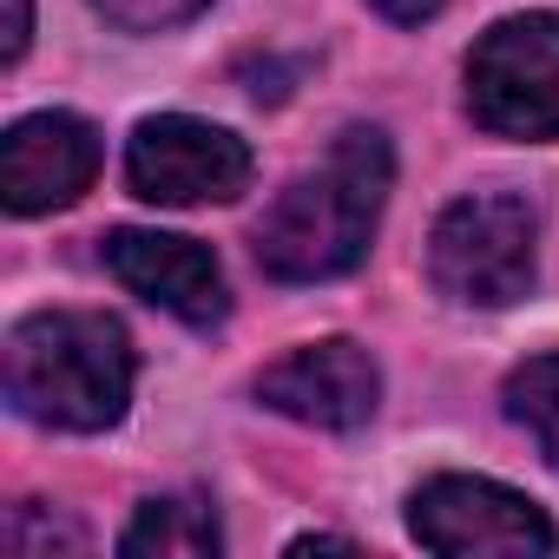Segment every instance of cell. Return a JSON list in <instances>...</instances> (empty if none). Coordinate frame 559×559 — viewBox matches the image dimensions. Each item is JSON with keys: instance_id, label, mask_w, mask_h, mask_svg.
<instances>
[{"instance_id": "cell-12", "label": "cell", "mask_w": 559, "mask_h": 559, "mask_svg": "<svg viewBox=\"0 0 559 559\" xmlns=\"http://www.w3.org/2000/svg\"><path fill=\"white\" fill-rule=\"evenodd\" d=\"M93 8L126 34H158V27H178V21L204 14L211 0H93Z\"/></svg>"}, {"instance_id": "cell-9", "label": "cell", "mask_w": 559, "mask_h": 559, "mask_svg": "<svg viewBox=\"0 0 559 559\" xmlns=\"http://www.w3.org/2000/svg\"><path fill=\"white\" fill-rule=\"evenodd\" d=\"M106 263L112 276L145 297L152 310L191 323V330H211L224 317V270L204 243L191 237H165V230H112L106 237Z\"/></svg>"}, {"instance_id": "cell-3", "label": "cell", "mask_w": 559, "mask_h": 559, "mask_svg": "<svg viewBox=\"0 0 559 559\" xmlns=\"http://www.w3.org/2000/svg\"><path fill=\"white\" fill-rule=\"evenodd\" d=\"M533 204L513 191H474L454 198L428 237V276L435 290L474 310L520 304L533 290Z\"/></svg>"}, {"instance_id": "cell-1", "label": "cell", "mask_w": 559, "mask_h": 559, "mask_svg": "<svg viewBox=\"0 0 559 559\" xmlns=\"http://www.w3.org/2000/svg\"><path fill=\"white\" fill-rule=\"evenodd\" d=\"M395 158L376 126H349L317 171H304L257 224V263L276 284H323L362 263Z\"/></svg>"}, {"instance_id": "cell-4", "label": "cell", "mask_w": 559, "mask_h": 559, "mask_svg": "<svg viewBox=\"0 0 559 559\" xmlns=\"http://www.w3.org/2000/svg\"><path fill=\"white\" fill-rule=\"evenodd\" d=\"M467 112L500 139H559V14H520L467 53Z\"/></svg>"}, {"instance_id": "cell-8", "label": "cell", "mask_w": 559, "mask_h": 559, "mask_svg": "<svg viewBox=\"0 0 559 559\" xmlns=\"http://www.w3.org/2000/svg\"><path fill=\"white\" fill-rule=\"evenodd\" d=\"M99 171V139L80 112H34L0 139V198L14 217L73 204Z\"/></svg>"}, {"instance_id": "cell-14", "label": "cell", "mask_w": 559, "mask_h": 559, "mask_svg": "<svg viewBox=\"0 0 559 559\" xmlns=\"http://www.w3.org/2000/svg\"><path fill=\"white\" fill-rule=\"evenodd\" d=\"M376 14H389L395 27H421V21H435L441 14V0H369Z\"/></svg>"}, {"instance_id": "cell-11", "label": "cell", "mask_w": 559, "mask_h": 559, "mask_svg": "<svg viewBox=\"0 0 559 559\" xmlns=\"http://www.w3.org/2000/svg\"><path fill=\"white\" fill-rule=\"evenodd\" d=\"M507 415L513 428H526V441L559 467V356H533L507 376Z\"/></svg>"}, {"instance_id": "cell-13", "label": "cell", "mask_w": 559, "mask_h": 559, "mask_svg": "<svg viewBox=\"0 0 559 559\" xmlns=\"http://www.w3.org/2000/svg\"><path fill=\"white\" fill-rule=\"evenodd\" d=\"M34 40V0H8V34H0V67H14Z\"/></svg>"}, {"instance_id": "cell-5", "label": "cell", "mask_w": 559, "mask_h": 559, "mask_svg": "<svg viewBox=\"0 0 559 559\" xmlns=\"http://www.w3.org/2000/svg\"><path fill=\"white\" fill-rule=\"evenodd\" d=\"M408 533L428 552L448 559H526V552H552V526L546 513L500 487V480H474V474H441L408 500Z\"/></svg>"}, {"instance_id": "cell-7", "label": "cell", "mask_w": 559, "mask_h": 559, "mask_svg": "<svg viewBox=\"0 0 559 559\" xmlns=\"http://www.w3.org/2000/svg\"><path fill=\"white\" fill-rule=\"evenodd\" d=\"M257 402H270L276 415L290 421H310V428H362L382 402V376L369 362V349L356 343H310V349H290L284 362H270L257 376Z\"/></svg>"}, {"instance_id": "cell-2", "label": "cell", "mask_w": 559, "mask_h": 559, "mask_svg": "<svg viewBox=\"0 0 559 559\" xmlns=\"http://www.w3.org/2000/svg\"><path fill=\"white\" fill-rule=\"evenodd\" d=\"M8 402L40 428L99 435L132 402V343L99 310H47L8 336Z\"/></svg>"}, {"instance_id": "cell-10", "label": "cell", "mask_w": 559, "mask_h": 559, "mask_svg": "<svg viewBox=\"0 0 559 559\" xmlns=\"http://www.w3.org/2000/svg\"><path fill=\"white\" fill-rule=\"evenodd\" d=\"M224 546L204 500H145L139 520L119 533V552L132 559H211Z\"/></svg>"}, {"instance_id": "cell-6", "label": "cell", "mask_w": 559, "mask_h": 559, "mask_svg": "<svg viewBox=\"0 0 559 559\" xmlns=\"http://www.w3.org/2000/svg\"><path fill=\"white\" fill-rule=\"evenodd\" d=\"M126 185L145 204H230L250 185V145L211 119L158 112L126 145Z\"/></svg>"}]
</instances>
